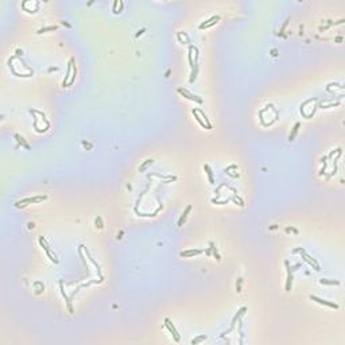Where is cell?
Returning <instances> with one entry per match:
<instances>
[{"label":"cell","instance_id":"14","mask_svg":"<svg viewBox=\"0 0 345 345\" xmlns=\"http://www.w3.org/2000/svg\"><path fill=\"white\" fill-rule=\"evenodd\" d=\"M319 283L321 284H329V286H338L340 284V281H333V279H325V278H322L321 281H319Z\"/></svg>","mask_w":345,"mask_h":345},{"label":"cell","instance_id":"4","mask_svg":"<svg viewBox=\"0 0 345 345\" xmlns=\"http://www.w3.org/2000/svg\"><path fill=\"white\" fill-rule=\"evenodd\" d=\"M301 256H302V259H303L306 263H309L311 267H314V270H316V271H321V267H319V264L316 262V259H313L311 256H309V255L306 254V251H305V249H302V251H301Z\"/></svg>","mask_w":345,"mask_h":345},{"label":"cell","instance_id":"2","mask_svg":"<svg viewBox=\"0 0 345 345\" xmlns=\"http://www.w3.org/2000/svg\"><path fill=\"white\" fill-rule=\"evenodd\" d=\"M177 91H178V93H179V94H182V96L186 97V99L192 100V101H196V102H198V104H202V99H201V97L197 96V94L190 93V92L187 91V89H185V88H178Z\"/></svg>","mask_w":345,"mask_h":345},{"label":"cell","instance_id":"26","mask_svg":"<svg viewBox=\"0 0 345 345\" xmlns=\"http://www.w3.org/2000/svg\"><path fill=\"white\" fill-rule=\"evenodd\" d=\"M338 105V102H332V104H329V105H324V108H329V107H337Z\"/></svg>","mask_w":345,"mask_h":345},{"label":"cell","instance_id":"5","mask_svg":"<svg viewBox=\"0 0 345 345\" xmlns=\"http://www.w3.org/2000/svg\"><path fill=\"white\" fill-rule=\"evenodd\" d=\"M310 299L314 302H317V303L319 305H325V306H329V307H333V309H338V305L334 303V302H330V301H326V299H322V298H318V297L316 295H310Z\"/></svg>","mask_w":345,"mask_h":345},{"label":"cell","instance_id":"15","mask_svg":"<svg viewBox=\"0 0 345 345\" xmlns=\"http://www.w3.org/2000/svg\"><path fill=\"white\" fill-rule=\"evenodd\" d=\"M14 136H15V139H16V140L19 142V144H22V146H23V147H24V148H26V150H30V146H29V144L26 143V140H24V137H22V136H20V135H19V134H15Z\"/></svg>","mask_w":345,"mask_h":345},{"label":"cell","instance_id":"27","mask_svg":"<svg viewBox=\"0 0 345 345\" xmlns=\"http://www.w3.org/2000/svg\"><path fill=\"white\" fill-rule=\"evenodd\" d=\"M302 251V248H297V249H294V252H301Z\"/></svg>","mask_w":345,"mask_h":345},{"label":"cell","instance_id":"11","mask_svg":"<svg viewBox=\"0 0 345 345\" xmlns=\"http://www.w3.org/2000/svg\"><path fill=\"white\" fill-rule=\"evenodd\" d=\"M200 254H202L201 249H189V251H182L179 255H181V256H183V257H190V256H194V255H200Z\"/></svg>","mask_w":345,"mask_h":345},{"label":"cell","instance_id":"7","mask_svg":"<svg viewBox=\"0 0 345 345\" xmlns=\"http://www.w3.org/2000/svg\"><path fill=\"white\" fill-rule=\"evenodd\" d=\"M286 264V268H287V281H286V291H290L292 286V272H291V267H290L289 262H284Z\"/></svg>","mask_w":345,"mask_h":345},{"label":"cell","instance_id":"21","mask_svg":"<svg viewBox=\"0 0 345 345\" xmlns=\"http://www.w3.org/2000/svg\"><path fill=\"white\" fill-rule=\"evenodd\" d=\"M54 30H57V26L43 27V29H39V30H38V34H43V32H47V31H54Z\"/></svg>","mask_w":345,"mask_h":345},{"label":"cell","instance_id":"6","mask_svg":"<svg viewBox=\"0 0 345 345\" xmlns=\"http://www.w3.org/2000/svg\"><path fill=\"white\" fill-rule=\"evenodd\" d=\"M164 326L169 329V332L170 333L172 334V337H174V341H177L178 342L179 341V334H178V332H177V329L174 327V325L171 324V321H170L169 318H164Z\"/></svg>","mask_w":345,"mask_h":345},{"label":"cell","instance_id":"18","mask_svg":"<svg viewBox=\"0 0 345 345\" xmlns=\"http://www.w3.org/2000/svg\"><path fill=\"white\" fill-rule=\"evenodd\" d=\"M193 115H194V119H196L197 121H198V123H200V126H201V127H204V128H208V127H206V124H205V121H202V119H201V117L198 116V113H197V111H196V109H193Z\"/></svg>","mask_w":345,"mask_h":345},{"label":"cell","instance_id":"24","mask_svg":"<svg viewBox=\"0 0 345 345\" xmlns=\"http://www.w3.org/2000/svg\"><path fill=\"white\" fill-rule=\"evenodd\" d=\"M241 282H243V279H241V278L237 279V284H236V290H237V292L241 291Z\"/></svg>","mask_w":345,"mask_h":345},{"label":"cell","instance_id":"12","mask_svg":"<svg viewBox=\"0 0 345 345\" xmlns=\"http://www.w3.org/2000/svg\"><path fill=\"white\" fill-rule=\"evenodd\" d=\"M190 211H192V205H189L186 209H185V212L182 213V216H181V219H179V221H178V227H182L183 225V222L186 221V217H187V214L190 213Z\"/></svg>","mask_w":345,"mask_h":345},{"label":"cell","instance_id":"22","mask_svg":"<svg viewBox=\"0 0 345 345\" xmlns=\"http://www.w3.org/2000/svg\"><path fill=\"white\" fill-rule=\"evenodd\" d=\"M211 249H212V252H213V256L216 257L217 260H221V257H220V255H219V252H217V248H216V246H214V243H211Z\"/></svg>","mask_w":345,"mask_h":345},{"label":"cell","instance_id":"19","mask_svg":"<svg viewBox=\"0 0 345 345\" xmlns=\"http://www.w3.org/2000/svg\"><path fill=\"white\" fill-rule=\"evenodd\" d=\"M152 162H154L152 159H147V161H144V162H143V164H142V166L139 167V171H140V172H142V171H144V170H146L147 167H148L150 164L152 163Z\"/></svg>","mask_w":345,"mask_h":345},{"label":"cell","instance_id":"20","mask_svg":"<svg viewBox=\"0 0 345 345\" xmlns=\"http://www.w3.org/2000/svg\"><path fill=\"white\" fill-rule=\"evenodd\" d=\"M299 126H301V124H299V123H295V126H294V128H292V132H291V134H290V136H289V140H292V139H294V136H295V135H297V132H298V128H299Z\"/></svg>","mask_w":345,"mask_h":345},{"label":"cell","instance_id":"17","mask_svg":"<svg viewBox=\"0 0 345 345\" xmlns=\"http://www.w3.org/2000/svg\"><path fill=\"white\" fill-rule=\"evenodd\" d=\"M196 111H197V113H198V115H201V116H202V117H204V119H205V124H206V127H208V129H211V128H212V124L209 123V119H208V117H206V115H205L204 112L201 111V109H196Z\"/></svg>","mask_w":345,"mask_h":345},{"label":"cell","instance_id":"23","mask_svg":"<svg viewBox=\"0 0 345 345\" xmlns=\"http://www.w3.org/2000/svg\"><path fill=\"white\" fill-rule=\"evenodd\" d=\"M204 340H206V336H205V334H202V336H198L197 338L192 340V345H196V344H198V342L204 341Z\"/></svg>","mask_w":345,"mask_h":345},{"label":"cell","instance_id":"13","mask_svg":"<svg viewBox=\"0 0 345 345\" xmlns=\"http://www.w3.org/2000/svg\"><path fill=\"white\" fill-rule=\"evenodd\" d=\"M214 20H220V16H219V15H214V16H212L211 19H208V20H205L204 23H202V24H201V26H200V27H201V29H206V27H208V26H209V24H211V23H213Z\"/></svg>","mask_w":345,"mask_h":345},{"label":"cell","instance_id":"8","mask_svg":"<svg viewBox=\"0 0 345 345\" xmlns=\"http://www.w3.org/2000/svg\"><path fill=\"white\" fill-rule=\"evenodd\" d=\"M244 311H247V307H241V309H240L239 311H237V314H236V316H235V318L232 319V324H231V327H229V330H228V332H225V333H222V334L231 333V332L233 330V329H235V325H236V321H237V319H239V318H240V317H241V316H243V314H244Z\"/></svg>","mask_w":345,"mask_h":345},{"label":"cell","instance_id":"3","mask_svg":"<svg viewBox=\"0 0 345 345\" xmlns=\"http://www.w3.org/2000/svg\"><path fill=\"white\" fill-rule=\"evenodd\" d=\"M39 244L42 246V248L46 251V254H47V256H49V259L51 262H54V263H58V259H57V256L56 255H53V252H51V249H50V247H49V244L46 243V240L43 239V236H41L39 237Z\"/></svg>","mask_w":345,"mask_h":345},{"label":"cell","instance_id":"16","mask_svg":"<svg viewBox=\"0 0 345 345\" xmlns=\"http://www.w3.org/2000/svg\"><path fill=\"white\" fill-rule=\"evenodd\" d=\"M204 169H205V171L208 172L209 182H211V183H214V177H213V171H212V169L208 166V164H204Z\"/></svg>","mask_w":345,"mask_h":345},{"label":"cell","instance_id":"25","mask_svg":"<svg viewBox=\"0 0 345 345\" xmlns=\"http://www.w3.org/2000/svg\"><path fill=\"white\" fill-rule=\"evenodd\" d=\"M99 224V228L101 229V228H104V225H102V221H101V217H97L96 219V225Z\"/></svg>","mask_w":345,"mask_h":345},{"label":"cell","instance_id":"10","mask_svg":"<svg viewBox=\"0 0 345 345\" xmlns=\"http://www.w3.org/2000/svg\"><path fill=\"white\" fill-rule=\"evenodd\" d=\"M72 70H73V62H72V59H70V62L67 64L66 76H65V80H64V82H62V86H67V85H69V78H72V76H70Z\"/></svg>","mask_w":345,"mask_h":345},{"label":"cell","instance_id":"9","mask_svg":"<svg viewBox=\"0 0 345 345\" xmlns=\"http://www.w3.org/2000/svg\"><path fill=\"white\" fill-rule=\"evenodd\" d=\"M59 289H61V292H62V297L65 298V301H66V305H67V310L70 311V313H73V307H72V301H70V298L67 297V294L65 292V290H64V283H59Z\"/></svg>","mask_w":345,"mask_h":345},{"label":"cell","instance_id":"1","mask_svg":"<svg viewBox=\"0 0 345 345\" xmlns=\"http://www.w3.org/2000/svg\"><path fill=\"white\" fill-rule=\"evenodd\" d=\"M46 198H47L46 196H37V197H31V198H24V200H22V201L15 202V206H16V208H24V206H27L26 204H37V202L45 201Z\"/></svg>","mask_w":345,"mask_h":345}]
</instances>
